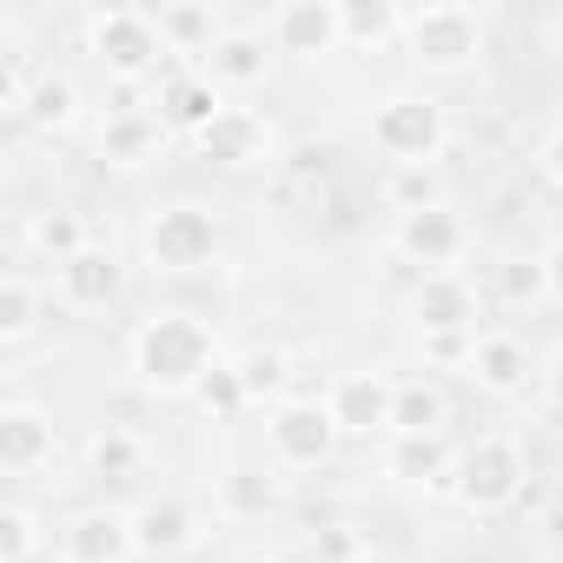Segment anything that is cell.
Instances as JSON below:
<instances>
[{"label": "cell", "instance_id": "14", "mask_svg": "<svg viewBox=\"0 0 563 563\" xmlns=\"http://www.w3.org/2000/svg\"><path fill=\"white\" fill-rule=\"evenodd\" d=\"M332 418H339V431H352V438H372V431H391V405H398V385L385 378V372H345L339 385H332Z\"/></svg>", "mask_w": 563, "mask_h": 563}, {"label": "cell", "instance_id": "30", "mask_svg": "<svg viewBox=\"0 0 563 563\" xmlns=\"http://www.w3.org/2000/svg\"><path fill=\"white\" fill-rule=\"evenodd\" d=\"M385 199L398 206V219H405V212H431V206H444V192H438V166H391V173H385Z\"/></svg>", "mask_w": 563, "mask_h": 563}, {"label": "cell", "instance_id": "3", "mask_svg": "<svg viewBox=\"0 0 563 563\" xmlns=\"http://www.w3.org/2000/svg\"><path fill=\"white\" fill-rule=\"evenodd\" d=\"M398 41L411 47L418 67H431V74H457V67L477 60V47H484V21H477L471 8H457V0H438V8H411V14H405V34H398Z\"/></svg>", "mask_w": 563, "mask_h": 563}, {"label": "cell", "instance_id": "33", "mask_svg": "<svg viewBox=\"0 0 563 563\" xmlns=\"http://www.w3.org/2000/svg\"><path fill=\"white\" fill-rule=\"evenodd\" d=\"M312 556H319V563H358V556H365V530H358V523H332V530L312 537Z\"/></svg>", "mask_w": 563, "mask_h": 563}, {"label": "cell", "instance_id": "4", "mask_svg": "<svg viewBox=\"0 0 563 563\" xmlns=\"http://www.w3.org/2000/svg\"><path fill=\"white\" fill-rule=\"evenodd\" d=\"M212 258H219V219L206 206L179 199V206H159L146 219V265L153 272L186 278V272H206Z\"/></svg>", "mask_w": 563, "mask_h": 563}, {"label": "cell", "instance_id": "19", "mask_svg": "<svg viewBox=\"0 0 563 563\" xmlns=\"http://www.w3.org/2000/svg\"><path fill=\"white\" fill-rule=\"evenodd\" d=\"M484 391H523L530 385V345L523 339H510V332H484L477 345H471V365H464Z\"/></svg>", "mask_w": 563, "mask_h": 563}, {"label": "cell", "instance_id": "24", "mask_svg": "<svg viewBox=\"0 0 563 563\" xmlns=\"http://www.w3.org/2000/svg\"><path fill=\"white\" fill-rule=\"evenodd\" d=\"M140 464H146V444H140L126 424H100V431L87 438V471H93V477L120 484V477H140Z\"/></svg>", "mask_w": 563, "mask_h": 563}, {"label": "cell", "instance_id": "9", "mask_svg": "<svg viewBox=\"0 0 563 563\" xmlns=\"http://www.w3.org/2000/svg\"><path fill=\"white\" fill-rule=\"evenodd\" d=\"M391 245H398V258H411L424 272H457V258L471 245V225L451 206H431V212H405L398 232H391Z\"/></svg>", "mask_w": 563, "mask_h": 563}, {"label": "cell", "instance_id": "35", "mask_svg": "<svg viewBox=\"0 0 563 563\" xmlns=\"http://www.w3.org/2000/svg\"><path fill=\"white\" fill-rule=\"evenodd\" d=\"M0 530H8V563H27L34 556V517L27 510H8V517H0Z\"/></svg>", "mask_w": 563, "mask_h": 563}, {"label": "cell", "instance_id": "10", "mask_svg": "<svg viewBox=\"0 0 563 563\" xmlns=\"http://www.w3.org/2000/svg\"><path fill=\"white\" fill-rule=\"evenodd\" d=\"M272 54H278V47H272V34L225 27V34H219V41H212V47H206L192 67H199V74H206L219 93H245V87H258V80L272 74Z\"/></svg>", "mask_w": 563, "mask_h": 563}, {"label": "cell", "instance_id": "13", "mask_svg": "<svg viewBox=\"0 0 563 563\" xmlns=\"http://www.w3.org/2000/svg\"><path fill=\"white\" fill-rule=\"evenodd\" d=\"M166 153V120L146 113V107H113L100 120V159L120 166V173H140Z\"/></svg>", "mask_w": 563, "mask_h": 563}, {"label": "cell", "instance_id": "8", "mask_svg": "<svg viewBox=\"0 0 563 563\" xmlns=\"http://www.w3.org/2000/svg\"><path fill=\"white\" fill-rule=\"evenodd\" d=\"M411 319L424 339H477V286L464 272H424L411 292Z\"/></svg>", "mask_w": 563, "mask_h": 563}, {"label": "cell", "instance_id": "23", "mask_svg": "<svg viewBox=\"0 0 563 563\" xmlns=\"http://www.w3.org/2000/svg\"><path fill=\"white\" fill-rule=\"evenodd\" d=\"M444 431V391L431 378H411L398 385V405H391V438H438Z\"/></svg>", "mask_w": 563, "mask_h": 563}, {"label": "cell", "instance_id": "16", "mask_svg": "<svg viewBox=\"0 0 563 563\" xmlns=\"http://www.w3.org/2000/svg\"><path fill=\"white\" fill-rule=\"evenodd\" d=\"M153 107H159V120H166V126H186V133L199 140V133L225 113V93H219L199 67H179V74H166V80H159V100H153Z\"/></svg>", "mask_w": 563, "mask_h": 563}, {"label": "cell", "instance_id": "21", "mask_svg": "<svg viewBox=\"0 0 563 563\" xmlns=\"http://www.w3.org/2000/svg\"><path fill=\"white\" fill-rule=\"evenodd\" d=\"M385 471L398 484H451L457 457L444 451V438H391L385 444Z\"/></svg>", "mask_w": 563, "mask_h": 563}, {"label": "cell", "instance_id": "37", "mask_svg": "<svg viewBox=\"0 0 563 563\" xmlns=\"http://www.w3.org/2000/svg\"><path fill=\"white\" fill-rule=\"evenodd\" d=\"M537 159H543V173H550V179L563 186V120L550 126V140H543V153H537Z\"/></svg>", "mask_w": 563, "mask_h": 563}, {"label": "cell", "instance_id": "32", "mask_svg": "<svg viewBox=\"0 0 563 563\" xmlns=\"http://www.w3.org/2000/svg\"><path fill=\"white\" fill-rule=\"evenodd\" d=\"M199 411H212V418H232V411H245L252 398H245V385H239V365H212L206 378H199Z\"/></svg>", "mask_w": 563, "mask_h": 563}, {"label": "cell", "instance_id": "17", "mask_svg": "<svg viewBox=\"0 0 563 563\" xmlns=\"http://www.w3.org/2000/svg\"><path fill=\"white\" fill-rule=\"evenodd\" d=\"M60 550H67V563H126L140 550V537H133L126 510H87V517H74Z\"/></svg>", "mask_w": 563, "mask_h": 563}, {"label": "cell", "instance_id": "22", "mask_svg": "<svg viewBox=\"0 0 563 563\" xmlns=\"http://www.w3.org/2000/svg\"><path fill=\"white\" fill-rule=\"evenodd\" d=\"M93 239H87V225H80V212H34L27 219V252H41L54 272L67 265V258H80Z\"/></svg>", "mask_w": 563, "mask_h": 563}, {"label": "cell", "instance_id": "36", "mask_svg": "<svg viewBox=\"0 0 563 563\" xmlns=\"http://www.w3.org/2000/svg\"><path fill=\"white\" fill-rule=\"evenodd\" d=\"M543 299H550V306H563V245H550V252H543Z\"/></svg>", "mask_w": 563, "mask_h": 563}, {"label": "cell", "instance_id": "15", "mask_svg": "<svg viewBox=\"0 0 563 563\" xmlns=\"http://www.w3.org/2000/svg\"><path fill=\"white\" fill-rule=\"evenodd\" d=\"M54 457V418L34 405H8L0 411V471L8 477H34Z\"/></svg>", "mask_w": 563, "mask_h": 563}, {"label": "cell", "instance_id": "5", "mask_svg": "<svg viewBox=\"0 0 563 563\" xmlns=\"http://www.w3.org/2000/svg\"><path fill=\"white\" fill-rule=\"evenodd\" d=\"M339 438L345 431H339L332 405H319V398H286V405L265 418V444H272V464L278 471H319Z\"/></svg>", "mask_w": 563, "mask_h": 563}, {"label": "cell", "instance_id": "26", "mask_svg": "<svg viewBox=\"0 0 563 563\" xmlns=\"http://www.w3.org/2000/svg\"><path fill=\"white\" fill-rule=\"evenodd\" d=\"M272 504H278V477H272V471H225V477H219V510H225V517L252 523V517H265Z\"/></svg>", "mask_w": 563, "mask_h": 563}, {"label": "cell", "instance_id": "25", "mask_svg": "<svg viewBox=\"0 0 563 563\" xmlns=\"http://www.w3.org/2000/svg\"><path fill=\"white\" fill-rule=\"evenodd\" d=\"M153 21H159V41H166V54H206L225 27H219V14L212 8H153Z\"/></svg>", "mask_w": 563, "mask_h": 563}, {"label": "cell", "instance_id": "18", "mask_svg": "<svg viewBox=\"0 0 563 563\" xmlns=\"http://www.w3.org/2000/svg\"><path fill=\"white\" fill-rule=\"evenodd\" d=\"M54 278H60V306H67V312H100V306L120 292V265H113L107 245H87V252L67 258Z\"/></svg>", "mask_w": 563, "mask_h": 563}, {"label": "cell", "instance_id": "28", "mask_svg": "<svg viewBox=\"0 0 563 563\" xmlns=\"http://www.w3.org/2000/svg\"><path fill=\"white\" fill-rule=\"evenodd\" d=\"M27 120H34V126H47V133L74 126V120H80V93H74V80L41 74V80H34V93H27Z\"/></svg>", "mask_w": 563, "mask_h": 563}, {"label": "cell", "instance_id": "38", "mask_svg": "<svg viewBox=\"0 0 563 563\" xmlns=\"http://www.w3.org/2000/svg\"><path fill=\"white\" fill-rule=\"evenodd\" d=\"M543 391H550V405H556V411H563V352H556V358H550V372H543Z\"/></svg>", "mask_w": 563, "mask_h": 563}, {"label": "cell", "instance_id": "6", "mask_svg": "<svg viewBox=\"0 0 563 563\" xmlns=\"http://www.w3.org/2000/svg\"><path fill=\"white\" fill-rule=\"evenodd\" d=\"M87 41H93L100 67H107L113 80H146V74L159 67V54H166L153 8H107V14H93Z\"/></svg>", "mask_w": 563, "mask_h": 563}, {"label": "cell", "instance_id": "2", "mask_svg": "<svg viewBox=\"0 0 563 563\" xmlns=\"http://www.w3.org/2000/svg\"><path fill=\"white\" fill-rule=\"evenodd\" d=\"M444 107L431 93H385L372 107V146L391 159V166H431L444 153Z\"/></svg>", "mask_w": 563, "mask_h": 563}, {"label": "cell", "instance_id": "34", "mask_svg": "<svg viewBox=\"0 0 563 563\" xmlns=\"http://www.w3.org/2000/svg\"><path fill=\"white\" fill-rule=\"evenodd\" d=\"M504 292H510V306L543 299V258H517V265L504 272Z\"/></svg>", "mask_w": 563, "mask_h": 563}, {"label": "cell", "instance_id": "29", "mask_svg": "<svg viewBox=\"0 0 563 563\" xmlns=\"http://www.w3.org/2000/svg\"><path fill=\"white\" fill-rule=\"evenodd\" d=\"M41 325V292L27 286V272H8V278H0V339H27Z\"/></svg>", "mask_w": 563, "mask_h": 563}, {"label": "cell", "instance_id": "1", "mask_svg": "<svg viewBox=\"0 0 563 563\" xmlns=\"http://www.w3.org/2000/svg\"><path fill=\"white\" fill-rule=\"evenodd\" d=\"M126 358H133V378H140L146 391L186 398V391H199V378L212 372V332H206L192 312H153V319L133 332Z\"/></svg>", "mask_w": 563, "mask_h": 563}, {"label": "cell", "instance_id": "11", "mask_svg": "<svg viewBox=\"0 0 563 563\" xmlns=\"http://www.w3.org/2000/svg\"><path fill=\"white\" fill-rule=\"evenodd\" d=\"M272 47L319 60V54L345 47V21H339L332 0H286V8H272Z\"/></svg>", "mask_w": 563, "mask_h": 563}, {"label": "cell", "instance_id": "31", "mask_svg": "<svg viewBox=\"0 0 563 563\" xmlns=\"http://www.w3.org/2000/svg\"><path fill=\"white\" fill-rule=\"evenodd\" d=\"M239 385H245L252 405L278 398V391H286V352H245L239 358ZM278 405H286V398H278Z\"/></svg>", "mask_w": 563, "mask_h": 563}, {"label": "cell", "instance_id": "7", "mask_svg": "<svg viewBox=\"0 0 563 563\" xmlns=\"http://www.w3.org/2000/svg\"><path fill=\"white\" fill-rule=\"evenodd\" d=\"M523 451L510 444V438H477L464 457H457V471H451V490L464 497V510H510L517 497H523Z\"/></svg>", "mask_w": 563, "mask_h": 563}, {"label": "cell", "instance_id": "12", "mask_svg": "<svg viewBox=\"0 0 563 563\" xmlns=\"http://www.w3.org/2000/svg\"><path fill=\"white\" fill-rule=\"evenodd\" d=\"M199 153H206L212 166H232V173L272 166V126H265V113H252V107H225V113L199 133Z\"/></svg>", "mask_w": 563, "mask_h": 563}, {"label": "cell", "instance_id": "27", "mask_svg": "<svg viewBox=\"0 0 563 563\" xmlns=\"http://www.w3.org/2000/svg\"><path fill=\"white\" fill-rule=\"evenodd\" d=\"M339 21H345V47H378V41H398L405 34V14L385 8V0H345Z\"/></svg>", "mask_w": 563, "mask_h": 563}, {"label": "cell", "instance_id": "20", "mask_svg": "<svg viewBox=\"0 0 563 563\" xmlns=\"http://www.w3.org/2000/svg\"><path fill=\"white\" fill-rule=\"evenodd\" d=\"M133 537H140L146 556H179V550L199 543V517H192L179 497H159V504L133 510Z\"/></svg>", "mask_w": 563, "mask_h": 563}]
</instances>
